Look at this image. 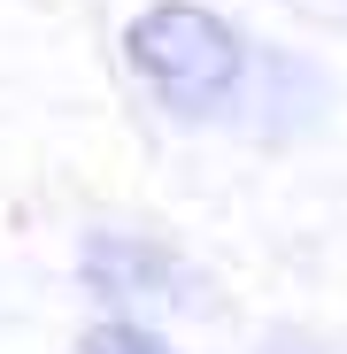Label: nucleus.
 <instances>
[{"mask_svg":"<svg viewBox=\"0 0 347 354\" xmlns=\"http://www.w3.org/2000/svg\"><path fill=\"white\" fill-rule=\"evenodd\" d=\"M124 62L178 115H201V108L240 93L247 46H240V31L216 8H201V0H154V8H139L132 31H124Z\"/></svg>","mask_w":347,"mask_h":354,"instance_id":"f257e3e1","label":"nucleus"},{"mask_svg":"<svg viewBox=\"0 0 347 354\" xmlns=\"http://www.w3.org/2000/svg\"><path fill=\"white\" fill-rule=\"evenodd\" d=\"M78 354H170V346H162L154 331H139V324H100Z\"/></svg>","mask_w":347,"mask_h":354,"instance_id":"f03ea898","label":"nucleus"}]
</instances>
